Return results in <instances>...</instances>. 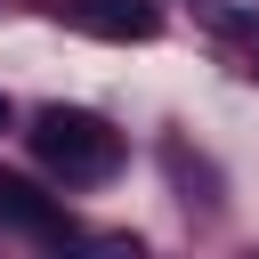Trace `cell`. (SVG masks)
I'll return each mask as SVG.
<instances>
[{
  "label": "cell",
  "instance_id": "1",
  "mask_svg": "<svg viewBox=\"0 0 259 259\" xmlns=\"http://www.w3.org/2000/svg\"><path fill=\"white\" fill-rule=\"evenodd\" d=\"M24 138H32V162H40L57 186H105V178L130 162L121 130H113L105 113H89V105H40Z\"/></svg>",
  "mask_w": 259,
  "mask_h": 259
},
{
  "label": "cell",
  "instance_id": "2",
  "mask_svg": "<svg viewBox=\"0 0 259 259\" xmlns=\"http://www.w3.org/2000/svg\"><path fill=\"white\" fill-rule=\"evenodd\" d=\"M0 227H16L32 243H73V210L57 194H40L32 178H16V170H0Z\"/></svg>",
  "mask_w": 259,
  "mask_h": 259
},
{
  "label": "cell",
  "instance_id": "3",
  "mask_svg": "<svg viewBox=\"0 0 259 259\" xmlns=\"http://www.w3.org/2000/svg\"><path fill=\"white\" fill-rule=\"evenodd\" d=\"M57 16L73 32H97V40H154L162 32L154 0H57Z\"/></svg>",
  "mask_w": 259,
  "mask_h": 259
},
{
  "label": "cell",
  "instance_id": "4",
  "mask_svg": "<svg viewBox=\"0 0 259 259\" xmlns=\"http://www.w3.org/2000/svg\"><path fill=\"white\" fill-rule=\"evenodd\" d=\"M0 130H8V97H0Z\"/></svg>",
  "mask_w": 259,
  "mask_h": 259
}]
</instances>
